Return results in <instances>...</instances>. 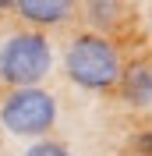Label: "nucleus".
<instances>
[{
    "mask_svg": "<svg viewBox=\"0 0 152 156\" xmlns=\"http://www.w3.org/2000/svg\"><path fill=\"white\" fill-rule=\"evenodd\" d=\"M64 71L74 85L88 89V92H103V89H113L117 78H120L124 64L117 46L99 32H81L67 43L64 50Z\"/></svg>",
    "mask_w": 152,
    "mask_h": 156,
    "instance_id": "f257e3e1",
    "label": "nucleus"
},
{
    "mask_svg": "<svg viewBox=\"0 0 152 156\" xmlns=\"http://www.w3.org/2000/svg\"><path fill=\"white\" fill-rule=\"evenodd\" d=\"M53 68V46L43 32H14L0 43V78L14 89H39Z\"/></svg>",
    "mask_w": 152,
    "mask_h": 156,
    "instance_id": "f03ea898",
    "label": "nucleus"
},
{
    "mask_svg": "<svg viewBox=\"0 0 152 156\" xmlns=\"http://www.w3.org/2000/svg\"><path fill=\"white\" fill-rule=\"evenodd\" d=\"M57 121V99L46 89H11L0 103V124L18 138H43Z\"/></svg>",
    "mask_w": 152,
    "mask_h": 156,
    "instance_id": "7ed1b4c3",
    "label": "nucleus"
},
{
    "mask_svg": "<svg viewBox=\"0 0 152 156\" xmlns=\"http://www.w3.org/2000/svg\"><path fill=\"white\" fill-rule=\"evenodd\" d=\"M117 85H120L124 99L131 103V107L145 110L152 103V71H149V60H138L131 68H124L120 78H117Z\"/></svg>",
    "mask_w": 152,
    "mask_h": 156,
    "instance_id": "20e7f679",
    "label": "nucleus"
},
{
    "mask_svg": "<svg viewBox=\"0 0 152 156\" xmlns=\"http://www.w3.org/2000/svg\"><path fill=\"white\" fill-rule=\"evenodd\" d=\"M25 21L32 25H60V21L71 14V4L67 0H18L11 4Z\"/></svg>",
    "mask_w": 152,
    "mask_h": 156,
    "instance_id": "39448f33",
    "label": "nucleus"
},
{
    "mask_svg": "<svg viewBox=\"0 0 152 156\" xmlns=\"http://www.w3.org/2000/svg\"><path fill=\"white\" fill-rule=\"evenodd\" d=\"M88 18L95 21V25H113L117 21V11H124L120 4H103V0H95V4H85Z\"/></svg>",
    "mask_w": 152,
    "mask_h": 156,
    "instance_id": "423d86ee",
    "label": "nucleus"
},
{
    "mask_svg": "<svg viewBox=\"0 0 152 156\" xmlns=\"http://www.w3.org/2000/svg\"><path fill=\"white\" fill-rule=\"evenodd\" d=\"M21 156H71V149H67L64 142H53V138H39V142H32Z\"/></svg>",
    "mask_w": 152,
    "mask_h": 156,
    "instance_id": "0eeeda50",
    "label": "nucleus"
}]
</instances>
